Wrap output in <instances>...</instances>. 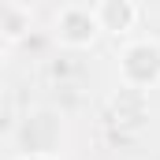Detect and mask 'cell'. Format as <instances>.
Instances as JSON below:
<instances>
[{
	"label": "cell",
	"instance_id": "obj_1",
	"mask_svg": "<svg viewBox=\"0 0 160 160\" xmlns=\"http://www.w3.org/2000/svg\"><path fill=\"white\" fill-rule=\"evenodd\" d=\"M119 82L138 86V89H157L160 86V41L157 38H138L123 45L119 52Z\"/></svg>",
	"mask_w": 160,
	"mask_h": 160
},
{
	"label": "cell",
	"instance_id": "obj_2",
	"mask_svg": "<svg viewBox=\"0 0 160 160\" xmlns=\"http://www.w3.org/2000/svg\"><path fill=\"white\" fill-rule=\"evenodd\" d=\"M104 119L119 134H138L149 123V93L138 89V86H123L119 82V89H112V97L104 104Z\"/></svg>",
	"mask_w": 160,
	"mask_h": 160
},
{
	"label": "cell",
	"instance_id": "obj_3",
	"mask_svg": "<svg viewBox=\"0 0 160 160\" xmlns=\"http://www.w3.org/2000/svg\"><path fill=\"white\" fill-rule=\"evenodd\" d=\"M101 38V22L93 15V8H82L71 4L56 15V41L67 45V48H89L93 41Z\"/></svg>",
	"mask_w": 160,
	"mask_h": 160
},
{
	"label": "cell",
	"instance_id": "obj_4",
	"mask_svg": "<svg viewBox=\"0 0 160 160\" xmlns=\"http://www.w3.org/2000/svg\"><path fill=\"white\" fill-rule=\"evenodd\" d=\"M93 15H97V22H101V34L119 38V34H130V30H134V22H138V4H134V0H101V4L93 8Z\"/></svg>",
	"mask_w": 160,
	"mask_h": 160
},
{
	"label": "cell",
	"instance_id": "obj_5",
	"mask_svg": "<svg viewBox=\"0 0 160 160\" xmlns=\"http://www.w3.org/2000/svg\"><path fill=\"white\" fill-rule=\"evenodd\" d=\"M30 34V11L19 4H4L0 8V38L4 41H22Z\"/></svg>",
	"mask_w": 160,
	"mask_h": 160
},
{
	"label": "cell",
	"instance_id": "obj_6",
	"mask_svg": "<svg viewBox=\"0 0 160 160\" xmlns=\"http://www.w3.org/2000/svg\"><path fill=\"white\" fill-rule=\"evenodd\" d=\"M15 160H60L56 153H22V157H15Z\"/></svg>",
	"mask_w": 160,
	"mask_h": 160
},
{
	"label": "cell",
	"instance_id": "obj_7",
	"mask_svg": "<svg viewBox=\"0 0 160 160\" xmlns=\"http://www.w3.org/2000/svg\"><path fill=\"white\" fill-rule=\"evenodd\" d=\"M0 45H4V38H0Z\"/></svg>",
	"mask_w": 160,
	"mask_h": 160
}]
</instances>
